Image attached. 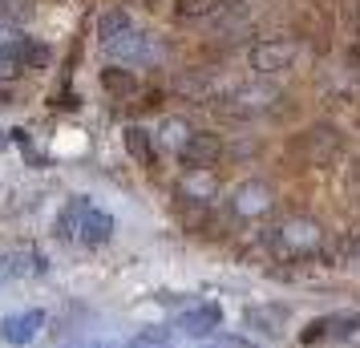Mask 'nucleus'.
Returning <instances> with one entry per match:
<instances>
[{"label": "nucleus", "mask_w": 360, "mask_h": 348, "mask_svg": "<svg viewBox=\"0 0 360 348\" xmlns=\"http://www.w3.org/2000/svg\"><path fill=\"white\" fill-rule=\"evenodd\" d=\"M263 243L276 251L279 259H316V255H324L328 235L324 223H316L308 215H292L263 235Z\"/></svg>", "instance_id": "obj_1"}, {"label": "nucleus", "mask_w": 360, "mask_h": 348, "mask_svg": "<svg viewBox=\"0 0 360 348\" xmlns=\"http://www.w3.org/2000/svg\"><path fill=\"white\" fill-rule=\"evenodd\" d=\"M292 154L304 166H332L344 154V134L332 122H316L292 142Z\"/></svg>", "instance_id": "obj_2"}, {"label": "nucleus", "mask_w": 360, "mask_h": 348, "mask_svg": "<svg viewBox=\"0 0 360 348\" xmlns=\"http://www.w3.org/2000/svg\"><path fill=\"white\" fill-rule=\"evenodd\" d=\"M231 211L247 223H259L263 215H271L276 211V191L259 179H247V183L235 186V195H231Z\"/></svg>", "instance_id": "obj_3"}, {"label": "nucleus", "mask_w": 360, "mask_h": 348, "mask_svg": "<svg viewBox=\"0 0 360 348\" xmlns=\"http://www.w3.org/2000/svg\"><path fill=\"white\" fill-rule=\"evenodd\" d=\"M292 61H295V45H292V41H283V37H271V41L251 45V69H255V73H263V77L283 73Z\"/></svg>", "instance_id": "obj_4"}, {"label": "nucleus", "mask_w": 360, "mask_h": 348, "mask_svg": "<svg viewBox=\"0 0 360 348\" xmlns=\"http://www.w3.org/2000/svg\"><path fill=\"white\" fill-rule=\"evenodd\" d=\"M271 98H279L276 89H267V85H247V89H235L231 98H223L227 105H219V114L223 117H255L259 110L271 105Z\"/></svg>", "instance_id": "obj_5"}, {"label": "nucleus", "mask_w": 360, "mask_h": 348, "mask_svg": "<svg viewBox=\"0 0 360 348\" xmlns=\"http://www.w3.org/2000/svg\"><path fill=\"white\" fill-rule=\"evenodd\" d=\"M179 158H182L186 170H211V166L223 158V138H219V134H198L195 130V138L179 150Z\"/></svg>", "instance_id": "obj_6"}, {"label": "nucleus", "mask_w": 360, "mask_h": 348, "mask_svg": "<svg viewBox=\"0 0 360 348\" xmlns=\"http://www.w3.org/2000/svg\"><path fill=\"white\" fill-rule=\"evenodd\" d=\"M360 328V316L356 312H336V316H320L311 320L308 328L300 332L304 344H316V340H336V336H348V332Z\"/></svg>", "instance_id": "obj_7"}, {"label": "nucleus", "mask_w": 360, "mask_h": 348, "mask_svg": "<svg viewBox=\"0 0 360 348\" xmlns=\"http://www.w3.org/2000/svg\"><path fill=\"white\" fill-rule=\"evenodd\" d=\"M243 320H247V328H255V332H263V336H283V328H288V320H292V312L283 308V304H251L243 312Z\"/></svg>", "instance_id": "obj_8"}, {"label": "nucleus", "mask_w": 360, "mask_h": 348, "mask_svg": "<svg viewBox=\"0 0 360 348\" xmlns=\"http://www.w3.org/2000/svg\"><path fill=\"white\" fill-rule=\"evenodd\" d=\"M41 324H45V316L37 312H17V316H4L0 320V336H4V344H29V340H37V332H41Z\"/></svg>", "instance_id": "obj_9"}, {"label": "nucleus", "mask_w": 360, "mask_h": 348, "mask_svg": "<svg viewBox=\"0 0 360 348\" xmlns=\"http://www.w3.org/2000/svg\"><path fill=\"white\" fill-rule=\"evenodd\" d=\"M219 324H223V312H219L214 304H198V308L179 316V328L186 332V336H211Z\"/></svg>", "instance_id": "obj_10"}, {"label": "nucleus", "mask_w": 360, "mask_h": 348, "mask_svg": "<svg viewBox=\"0 0 360 348\" xmlns=\"http://www.w3.org/2000/svg\"><path fill=\"white\" fill-rule=\"evenodd\" d=\"M110 235H114V219L105 215V211H94V207H89V215L82 219L77 239L89 243V247H101V243H110Z\"/></svg>", "instance_id": "obj_11"}, {"label": "nucleus", "mask_w": 360, "mask_h": 348, "mask_svg": "<svg viewBox=\"0 0 360 348\" xmlns=\"http://www.w3.org/2000/svg\"><path fill=\"white\" fill-rule=\"evenodd\" d=\"M0 271H4V276H41V271H45V259H41V255H37V251H8V255H4V259H0Z\"/></svg>", "instance_id": "obj_12"}, {"label": "nucleus", "mask_w": 360, "mask_h": 348, "mask_svg": "<svg viewBox=\"0 0 360 348\" xmlns=\"http://www.w3.org/2000/svg\"><path fill=\"white\" fill-rule=\"evenodd\" d=\"M211 195H214L211 170H191L186 183H182V191H179V199H195V202H211Z\"/></svg>", "instance_id": "obj_13"}, {"label": "nucleus", "mask_w": 360, "mask_h": 348, "mask_svg": "<svg viewBox=\"0 0 360 348\" xmlns=\"http://www.w3.org/2000/svg\"><path fill=\"white\" fill-rule=\"evenodd\" d=\"M105 49H110V57H122V61H138V57H146V37L130 29V33H122L117 41H110Z\"/></svg>", "instance_id": "obj_14"}, {"label": "nucleus", "mask_w": 360, "mask_h": 348, "mask_svg": "<svg viewBox=\"0 0 360 348\" xmlns=\"http://www.w3.org/2000/svg\"><path fill=\"white\" fill-rule=\"evenodd\" d=\"M126 150H130L142 166H154V142H150V134L142 130V126H130V130H126Z\"/></svg>", "instance_id": "obj_15"}, {"label": "nucleus", "mask_w": 360, "mask_h": 348, "mask_svg": "<svg viewBox=\"0 0 360 348\" xmlns=\"http://www.w3.org/2000/svg\"><path fill=\"white\" fill-rule=\"evenodd\" d=\"M179 219L191 231H202V227H211V207L195 202V199H179Z\"/></svg>", "instance_id": "obj_16"}, {"label": "nucleus", "mask_w": 360, "mask_h": 348, "mask_svg": "<svg viewBox=\"0 0 360 348\" xmlns=\"http://www.w3.org/2000/svg\"><path fill=\"white\" fill-rule=\"evenodd\" d=\"M122 33H130V17H126L122 8H110V13H105V17L98 20V37H101V45L117 41Z\"/></svg>", "instance_id": "obj_17"}, {"label": "nucleus", "mask_w": 360, "mask_h": 348, "mask_svg": "<svg viewBox=\"0 0 360 348\" xmlns=\"http://www.w3.org/2000/svg\"><path fill=\"white\" fill-rule=\"evenodd\" d=\"M219 13V0H174V17L179 20H202Z\"/></svg>", "instance_id": "obj_18"}, {"label": "nucleus", "mask_w": 360, "mask_h": 348, "mask_svg": "<svg viewBox=\"0 0 360 348\" xmlns=\"http://www.w3.org/2000/svg\"><path fill=\"white\" fill-rule=\"evenodd\" d=\"M33 17V0H0V25H25Z\"/></svg>", "instance_id": "obj_19"}, {"label": "nucleus", "mask_w": 360, "mask_h": 348, "mask_svg": "<svg viewBox=\"0 0 360 348\" xmlns=\"http://www.w3.org/2000/svg\"><path fill=\"white\" fill-rule=\"evenodd\" d=\"M191 138H195V130H191L182 117H166V122H162V142H166V146L182 150L186 142H191Z\"/></svg>", "instance_id": "obj_20"}, {"label": "nucleus", "mask_w": 360, "mask_h": 348, "mask_svg": "<svg viewBox=\"0 0 360 348\" xmlns=\"http://www.w3.org/2000/svg\"><path fill=\"white\" fill-rule=\"evenodd\" d=\"M179 94L207 101V98H211V77H207V73H182V77H179Z\"/></svg>", "instance_id": "obj_21"}, {"label": "nucleus", "mask_w": 360, "mask_h": 348, "mask_svg": "<svg viewBox=\"0 0 360 348\" xmlns=\"http://www.w3.org/2000/svg\"><path fill=\"white\" fill-rule=\"evenodd\" d=\"M85 215H89V202L77 199V202L65 211V215H61V223H57V235H65V239H69V235H77V231H82V219H85Z\"/></svg>", "instance_id": "obj_22"}, {"label": "nucleus", "mask_w": 360, "mask_h": 348, "mask_svg": "<svg viewBox=\"0 0 360 348\" xmlns=\"http://www.w3.org/2000/svg\"><path fill=\"white\" fill-rule=\"evenodd\" d=\"M101 85H105V89H110V94H117V98H122V94H134V73L130 69H105V73H101Z\"/></svg>", "instance_id": "obj_23"}, {"label": "nucleus", "mask_w": 360, "mask_h": 348, "mask_svg": "<svg viewBox=\"0 0 360 348\" xmlns=\"http://www.w3.org/2000/svg\"><path fill=\"white\" fill-rule=\"evenodd\" d=\"M17 57H20V65L25 69H41L45 61H49V49H45V45H29V41L20 45L17 41Z\"/></svg>", "instance_id": "obj_24"}, {"label": "nucleus", "mask_w": 360, "mask_h": 348, "mask_svg": "<svg viewBox=\"0 0 360 348\" xmlns=\"http://www.w3.org/2000/svg\"><path fill=\"white\" fill-rule=\"evenodd\" d=\"M17 73H25V65L17 57V45H8V49H0V77H17Z\"/></svg>", "instance_id": "obj_25"}, {"label": "nucleus", "mask_w": 360, "mask_h": 348, "mask_svg": "<svg viewBox=\"0 0 360 348\" xmlns=\"http://www.w3.org/2000/svg\"><path fill=\"white\" fill-rule=\"evenodd\" d=\"M166 340H170V336H166L162 328H150V332H142V336H134L130 348H166Z\"/></svg>", "instance_id": "obj_26"}, {"label": "nucleus", "mask_w": 360, "mask_h": 348, "mask_svg": "<svg viewBox=\"0 0 360 348\" xmlns=\"http://www.w3.org/2000/svg\"><path fill=\"white\" fill-rule=\"evenodd\" d=\"M348 25H352V37H356V45H360V0L348 8Z\"/></svg>", "instance_id": "obj_27"}, {"label": "nucleus", "mask_w": 360, "mask_h": 348, "mask_svg": "<svg viewBox=\"0 0 360 348\" xmlns=\"http://www.w3.org/2000/svg\"><path fill=\"white\" fill-rule=\"evenodd\" d=\"M214 348H255V344H251V340H239V336H223Z\"/></svg>", "instance_id": "obj_28"}, {"label": "nucleus", "mask_w": 360, "mask_h": 348, "mask_svg": "<svg viewBox=\"0 0 360 348\" xmlns=\"http://www.w3.org/2000/svg\"><path fill=\"white\" fill-rule=\"evenodd\" d=\"M348 186H352V191H356V195H360V162L352 166V170H348Z\"/></svg>", "instance_id": "obj_29"}, {"label": "nucleus", "mask_w": 360, "mask_h": 348, "mask_svg": "<svg viewBox=\"0 0 360 348\" xmlns=\"http://www.w3.org/2000/svg\"><path fill=\"white\" fill-rule=\"evenodd\" d=\"M8 101H13V98H8V89H4V85H0V110H4V105H8Z\"/></svg>", "instance_id": "obj_30"}, {"label": "nucleus", "mask_w": 360, "mask_h": 348, "mask_svg": "<svg viewBox=\"0 0 360 348\" xmlns=\"http://www.w3.org/2000/svg\"><path fill=\"white\" fill-rule=\"evenodd\" d=\"M89 348H98V344H89Z\"/></svg>", "instance_id": "obj_31"}]
</instances>
